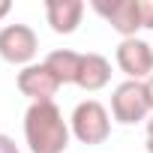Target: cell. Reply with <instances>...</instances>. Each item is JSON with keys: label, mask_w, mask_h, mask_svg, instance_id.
<instances>
[{"label": "cell", "mask_w": 153, "mask_h": 153, "mask_svg": "<svg viewBox=\"0 0 153 153\" xmlns=\"http://www.w3.org/2000/svg\"><path fill=\"white\" fill-rule=\"evenodd\" d=\"M117 66L129 75V81L150 78L153 72V45L144 39H123L117 45Z\"/></svg>", "instance_id": "obj_6"}, {"label": "cell", "mask_w": 153, "mask_h": 153, "mask_svg": "<svg viewBox=\"0 0 153 153\" xmlns=\"http://www.w3.org/2000/svg\"><path fill=\"white\" fill-rule=\"evenodd\" d=\"M24 135L33 153H63L69 144V129L60 108L51 102H33L24 114Z\"/></svg>", "instance_id": "obj_1"}, {"label": "cell", "mask_w": 153, "mask_h": 153, "mask_svg": "<svg viewBox=\"0 0 153 153\" xmlns=\"http://www.w3.org/2000/svg\"><path fill=\"white\" fill-rule=\"evenodd\" d=\"M72 132L81 144H105L111 135V120L102 102L87 99L72 111Z\"/></svg>", "instance_id": "obj_2"}, {"label": "cell", "mask_w": 153, "mask_h": 153, "mask_svg": "<svg viewBox=\"0 0 153 153\" xmlns=\"http://www.w3.org/2000/svg\"><path fill=\"white\" fill-rule=\"evenodd\" d=\"M147 150L153 153V120L147 123Z\"/></svg>", "instance_id": "obj_14"}, {"label": "cell", "mask_w": 153, "mask_h": 153, "mask_svg": "<svg viewBox=\"0 0 153 153\" xmlns=\"http://www.w3.org/2000/svg\"><path fill=\"white\" fill-rule=\"evenodd\" d=\"M45 66L57 75L60 84H75V78H78V66H81V54L78 51H69V48H60V51H51L45 57Z\"/></svg>", "instance_id": "obj_10"}, {"label": "cell", "mask_w": 153, "mask_h": 153, "mask_svg": "<svg viewBox=\"0 0 153 153\" xmlns=\"http://www.w3.org/2000/svg\"><path fill=\"white\" fill-rule=\"evenodd\" d=\"M147 111H150V105H147V93H144L141 81H123L114 90V96H111V114H114V120H120V123H138V120L147 117Z\"/></svg>", "instance_id": "obj_3"}, {"label": "cell", "mask_w": 153, "mask_h": 153, "mask_svg": "<svg viewBox=\"0 0 153 153\" xmlns=\"http://www.w3.org/2000/svg\"><path fill=\"white\" fill-rule=\"evenodd\" d=\"M9 9H12V3H9V0H0V18H3V15H9Z\"/></svg>", "instance_id": "obj_15"}, {"label": "cell", "mask_w": 153, "mask_h": 153, "mask_svg": "<svg viewBox=\"0 0 153 153\" xmlns=\"http://www.w3.org/2000/svg\"><path fill=\"white\" fill-rule=\"evenodd\" d=\"M45 15H48V24L54 33H75L81 24V15H84V3L81 0H48L45 3Z\"/></svg>", "instance_id": "obj_8"}, {"label": "cell", "mask_w": 153, "mask_h": 153, "mask_svg": "<svg viewBox=\"0 0 153 153\" xmlns=\"http://www.w3.org/2000/svg\"><path fill=\"white\" fill-rule=\"evenodd\" d=\"M111 78V63L102 57V54H81V66H78V84L81 90H102Z\"/></svg>", "instance_id": "obj_9"}, {"label": "cell", "mask_w": 153, "mask_h": 153, "mask_svg": "<svg viewBox=\"0 0 153 153\" xmlns=\"http://www.w3.org/2000/svg\"><path fill=\"white\" fill-rule=\"evenodd\" d=\"M93 12H99L126 39H135V30L141 27L138 0H93Z\"/></svg>", "instance_id": "obj_4"}, {"label": "cell", "mask_w": 153, "mask_h": 153, "mask_svg": "<svg viewBox=\"0 0 153 153\" xmlns=\"http://www.w3.org/2000/svg\"><path fill=\"white\" fill-rule=\"evenodd\" d=\"M138 9H141V27L153 30V0H138Z\"/></svg>", "instance_id": "obj_11"}, {"label": "cell", "mask_w": 153, "mask_h": 153, "mask_svg": "<svg viewBox=\"0 0 153 153\" xmlns=\"http://www.w3.org/2000/svg\"><path fill=\"white\" fill-rule=\"evenodd\" d=\"M0 153H21V150L15 147V141L9 135H0Z\"/></svg>", "instance_id": "obj_12"}, {"label": "cell", "mask_w": 153, "mask_h": 153, "mask_svg": "<svg viewBox=\"0 0 153 153\" xmlns=\"http://www.w3.org/2000/svg\"><path fill=\"white\" fill-rule=\"evenodd\" d=\"M18 90L24 96H30L33 102H51V96L60 90V81H57V75L39 63V66H24L18 72Z\"/></svg>", "instance_id": "obj_7"}, {"label": "cell", "mask_w": 153, "mask_h": 153, "mask_svg": "<svg viewBox=\"0 0 153 153\" xmlns=\"http://www.w3.org/2000/svg\"><path fill=\"white\" fill-rule=\"evenodd\" d=\"M144 93H147V105H150V111H153V75L144 81Z\"/></svg>", "instance_id": "obj_13"}, {"label": "cell", "mask_w": 153, "mask_h": 153, "mask_svg": "<svg viewBox=\"0 0 153 153\" xmlns=\"http://www.w3.org/2000/svg\"><path fill=\"white\" fill-rule=\"evenodd\" d=\"M36 48L39 39L27 24H9L0 30V57L6 63H30Z\"/></svg>", "instance_id": "obj_5"}]
</instances>
